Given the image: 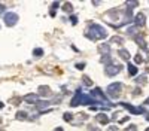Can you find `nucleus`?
<instances>
[{
	"instance_id": "nucleus-1",
	"label": "nucleus",
	"mask_w": 149,
	"mask_h": 131,
	"mask_svg": "<svg viewBox=\"0 0 149 131\" xmlns=\"http://www.w3.org/2000/svg\"><path fill=\"white\" fill-rule=\"evenodd\" d=\"M85 36L91 40H100V39H104L107 37V30L103 27V26H98V24H93L90 27V30L85 33Z\"/></svg>"
},
{
	"instance_id": "nucleus-2",
	"label": "nucleus",
	"mask_w": 149,
	"mask_h": 131,
	"mask_svg": "<svg viewBox=\"0 0 149 131\" xmlns=\"http://www.w3.org/2000/svg\"><path fill=\"white\" fill-rule=\"evenodd\" d=\"M91 103H97V101L94 98H91L90 95H84L81 92V88H79V89H76V94H74V97L72 98L70 106L72 107H76L78 104H91Z\"/></svg>"
},
{
	"instance_id": "nucleus-3",
	"label": "nucleus",
	"mask_w": 149,
	"mask_h": 131,
	"mask_svg": "<svg viewBox=\"0 0 149 131\" xmlns=\"http://www.w3.org/2000/svg\"><path fill=\"white\" fill-rule=\"evenodd\" d=\"M106 91H107V94H109V97H112V98H118L119 95L122 94V83H119V82H115V83H110V85L106 88Z\"/></svg>"
},
{
	"instance_id": "nucleus-4",
	"label": "nucleus",
	"mask_w": 149,
	"mask_h": 131,
	"mask_svg": "<svg viewBox=\"0 0 149 131\" xmlns=\"http://www.w3.org/2000/svg\"><path fill=\"white\" fill-rule=\"evenodd\" d=\"M90 97L94 98V100L98 101V103H104L106 107H110V106H109V100L106 98V95L103 94V91H102L100 88H94V89L91 91V94H90Z\"/></svg>"
},
{
	"instance_id": "nucleus-5",
	"label": "nucleus",
	"mask_w": 149,
	"mask_h": 131,
	"mask_svg": "<svg viewBox=\"0 0 149 131\" xmlns=\"http://www.w3.org/2000/svg\"><path fill=\"white\" fill-rule=\"evenodd\" d=\"M122 70V66L121 64H115V63H112V64H109V66H106L104 67V73L107 75V76H115V75H118L119 71Z\"/></svg>"
},
{
	"instance_id": "nucleus-6",
	"label": "nucleus",
	"mask_w": 149,
	"mask_h": 131,
	"mask_svg": "<svg viewBox=\"0 0 149 131\" xmlns=\"http://www.w3.org/2000/svg\"><path fill=\"white\" fill-rule=\"evenodd\" d=\"M3 19H5V24H6L8 27H14L15 24L18 22V19H19V18H18V15L15 14V12H8V14L5 15V18H3Z\"/></svg>"
},
{
	"instance_id": "nucleus-7",
	"label": "nucleus",
	"mask_w": 149,
	"mask_h": 131,
	"mask_svg": "<svg viewBox=\"0 0 149 131\" xmlns=\"http://www.w3.org/2000/svg\"><path fill=\"white\" fill-rule=\"evenodd\" d=\"M119 106H122V107H125L127 110H130V113H131V115H139V113H145V109H143V107H134V106H131L130 103H125V101L119 103Z\"/></svg>"
},
{
	"instance_id": "nucleus-8",
	"label": "nucleus",
	"mask_w": 149,
	"mask_h": 131,
	"mask_svg": "<svg viewBox=\"0 0 149 131\" xmlns=\"http://www.w3.org/2000/svg\"><path fill=\"white\" fill-rule=\"evenodd\" d=\"M22 100L26 103H29V104H37V103H39V95H37V94H27Z\"/></svg>"
},
{
	"instance_id": "nucleus-9",
	"label": "nucleus",
	"mask_w": 149,
	"mask_h": 131,
	"mask_svg": "<svg viewBox=\"0 0 149 131\" xmlns=\"http://www.w3.org/2000/svg\"><path fill=\"white\" fill-rule=\"evenodd\" d=\"M134 22H136V27H143V26H145L146 21H145V15L142 14V12L134 17Z\"/></svg>"
},
{
	"instance_id": "nucleus-10",
	"label": "nucleus",
	"mask_w": 149,
	"mask_h": 131,
	"mask_svg": "<svg viewBox=\"0 0 149 131\" xmlns=\"http://www.w3.org/2000/svg\"><path fill=\"white\" fill-rule=\"evenodd\" d=\"M95 119H97V121L100 122L102 125H107V124H109V116L104 115V113H98V115L95 116Z\"/></svg>"
},
{
	"instance_id": "nucleus-11",
	"label": "nucleus",
	"mask_w": 149,
	"mask_h": 131,
	"mask_svg": "<svg viewBox=\"0 0 149 131\" xmlns=\"http://www.w3.org/2000/svg\"><path fill=\"white\" fill-rule=\"evenodd\" d=\"M98 51L103 54V57H104V55H110V45H109V43L100 45V46H98Z\"/></svg>"
},
{
	"instance_id": "nucleus-12",
	"label": "nucleus",
	"mask_w": 149,
	"mask_h": 131,
	"mask_svg": "<svg viewBox=\"0 0 149 131\" xmlns=\"http://www.w3.org/2000/svg\"><path fill=\"white\" fill-rule=\"evenodd\" d=\"M39 95H52V92H51V88L49 87H43V85H40L39 87Z\"/></svg>"
},
{
	"instance_id": "nucleus-13",
	"label": "nucleus",
	"mask_w": 149,
	"mask_h": 131,
	"mask_svg": "<svg viewBox=\"0 0 149 131\" xmlns=\"http://www.w3.org/2000/svg\"><path fill=\"white\" fill-rule=\"evenodd\" d=\"M118 55H119L122 60H125V61H128V60H130V52H128L127 49H119V51H118Z\"/></svg>"
},
{
	"instance_id": "nucleus-14",
	"label": "nucleus",
	"mask_w": 149,
	"mask_h": 131,
	"mask_svg": "<svg viewBox=\"0 0 149 131\" xmlns=\"http://www.w3.org/2000/svg\"><path fill=\"white\" fill-rule=\"evenodd\" d=\"M136 42H137V43L140 45V48H142V49L148 51V46H146V42H145V39L142 37V36H137V37H136ZM148 52H149V51H148Z\"/></svg>"
},
{
	"instance_id": "nucleus-15",
	"label": "nucleus",
	"mask_w": 149,
	"mask_h": 131,
	"mask_svg": "<svg viewBox=\"0 0 149 131\" xmlns=\"http://www.w3.org/2000/svg\"><path fill=\"white\" fill-rule=\"evenodd\" d=\"M60 6V2H54L52 6H51V10H49V15L51 17H55V12H57V8Z\"/></svg>"
},
{
	"instance_id": "nucleus-16",
	"label": "nucleus",
	"mask_w": 149,
	"mask_h": 131,
	"mask_svg": "<svg viewBox=\"0 0 149 131\" xmlns=\"http://www.w3.org/2000/svg\"><path fill=\"white\" fill-rule=\"evenodd\" d=\"M63 10H64V12H67V14H72V12H73V6H72V3L66 2V3L63 5Z\"/></svg>"
},
{
	"instance_id": "nucleus-17",
	"label": "nucleus",
	"mask_w": 149,
	"mask_h": 131,
	"mask_svg": "<svg viewBox=\"0 0 149 131\" xmlns=\"http://www.w3.org/2000/svg\"><path fill=\"white\" fill-rule=\"evenodd\" d=\"M128 73L131 76H136V75H137V67H136L134 64H128Z\"/></svg>"
},
{
	"instance_id": "nucleus-18",
	"label": "nucleus",
	"mask_w": 149,
	"mask_h": 131,
	"mask_svg": "<svg viewBox=\"0 0 149 131\" xmlns=\"http://www.w3.org/2000/svg\"><path fill=\"white\" fill-rule=\"evenodd\" d=\"M27 115H29L27 112H22V110H19V112L17 113V119H19V121H24V119H27V118H29Z\"/></svg>"
},
{
	"instance_id": "nucleus-19",
	"label": "nucleus",
	"mask_w": 149,
	"mask_h": 131,
	"mask_svg": "<svg viewBox=\"0 0 149 131\" xmlns=\"http://www.w3.org/2000/svg\"><path fill=\"white\" fill-rule=\"evenodd\" d=\"M110 43H116V45H122V43H124V39H122V37H118V36H113V37L110 39Z\"/></svg>"
},
{
	"instance_id": "nucleus-20",
	"label": "nucleus",
	"mask_w": 149,
	"mask_h": 131,
	"mask_svg": "<svg viewBox=\"0 0 149 131\" xmlns=\"http://www.w3.org/2000/svg\"><path fill=\"white\" fill-rule=\"evenodd\" d=\"M102 63H104L106 66L112 64V57H110V55H104V57H102Z\"/></svg>"
},
{
	"instance_id": "nucleus-21",
	"label": "nucleus",
	"mask_w": 149,
	"mask_h": 131,
	"mask_svg": "<svg viewBox=\"0 0 149 131\" xmlns=\"http://www.w3.org/2000/svg\"><path fill=\"white\" fill-rule=\"evenodd\" d=\"M82 80H84V83L86 87H91L93 85V79H90L88 76H82Z\"/></svg>"
},
{
	"instance_id": "nucleus-22",
	"label": "nucleus",
	"mask_w": 149,
	"mask_h": 131,
	"mask_svg": "<svg viewBox=\"0 0 149 131\" xmlns=\"http://www.w3.org/2000/svg\"><path fill=\"white\" fill-rule=\"evenodd\" d=\"M33 55L34 57H42L43 55V49H42V48H36V49L33 51Z\"/></svg>"
},
{
	"instance_id": "nucleus-23",
	"label": "nucleus",
	"mask_w": 149,
	"mask_h": 131,
	"mask_svg": "<svg viewBox=\"0 0 149 131\" xmlns=\"http://www.w3.org/2000/svg\"><path fill=\"white\" fill-rule=\"evenodd\" d=\"M46 106H49V101H39L37 103V109H45Z\"/></svg>"
},
{
	"instance_id": "nucleus-24",
	"label": "nucleus",
	"mask_w": 149,
	"mask_h": 131,
	"mask_svg": "<svg viewBox=\"0 0 149 131\" xmlns=\"http://www.w3.org/2000/svg\"><path fill=\"white\" fill-rule=\"evenodd\" d=\"M63 119H64V121H67V122H70L72 119H73V115H72V113H69V112H66V113H64V116H63Z\"/></svg>"
},
{
	"instance_id": "nucleus-25",
	"label": "nucleus",
	"mask_w": 149,
	"mask_h": 131,
	"mask_svg": "<svg viewBox=\"0 0 149 131\" xmlns=\"http://www.w3.org/2000/svg\"><path fill=\"white\" fill-rule=\"evenodd\" d=\"M134 6H139V2H127V8H128V10H131Z\"/></svg>"
},
{
	"instance_id": "nucleus-26",
	"label": "nucleus",
	"mask_w": 149,
	"mask_h": 131,
	"mask_svg": "<svg viewBox=\"0 0 149 131\" xmlns=\"http://www.w3.org/2000/svg\"><path fill=\"white\" fill-rule=\"evenodd\" d=\"M136 82H137V83H142V85H143V83H146V76H145V75H142L140 78L136 79Z\"/></svg>"
},
{
	"instance_id": "nucleus-27",
	"label": "nucleus",
	"mask_w": 149,
	"mask_h": 131,
	"mask_svg": "<svg viewBox=\"0 0 149 131\" xmlns=\"http://www.w3.org/2000/svg\"><path fill=\"white\" fill-rule=\"evenodd\" d=\"M134 61H136V63H137V64H140V63L143 61V57H142L140 54H137V55H136V57H134Z\"/></svg>"
},
{
	"instance_id": "nucleus-28",
	"label": "nucleus",
	"mask_w": 149,
	"mask_h": 131,
	"mask_svg": "<svg viewBox=\"0 0 149 131\" xmlns=\"http://www.w3.org/2000/svg\"><path fill=\"white\" fill-rule=\"evenodd\" d=\"M125 131H137V125H134V124H133V125H130Z\"/></svg>"
},
{
	"instance_id": "nucleus-29",
	"label": "nucleus",
	"mask_w": 149,
	"mask_h": 131,
	"mask_svg": "<svg viewBox=\"0 0 149 131\" xmlns=\"http://www.w3.org/2000/svg\"><path fill=\"white\" fill-rule=\"evenodd\" d=\"M70 21H72V24H73V26H74V24L78 22V18L74 17V15H72V17H70Z\"/></svg>"
},
{
	"instance_id": "nucleus-30",
	"label": "nucleus",
	"mask_w": 149,
	"mask_h": 131,
	"mask_svg": "<svg viewBox=\"0 0 149 131\" xmlns=\"http://www.w3.org/2000/svg\"><path fill=\"white\" fill-rule=\"evenodd\" d=\"M84 67H85V64H84V63H81V64L78 63V64H76V69H79V70H82Z\"/></svg>"
},
{
	"instance_id": "nucleus-31",
	"label": "nucleus",
	"mask_w": 149,
	"mask_h": 131,
	"mask_svg": "<svg viewBox=\"0 0 149 131\" xmlns=\"http://www.w3.org/2000/svg\"><path fill=\"white\" fill-rule=\"evenodd\" d=\"M140 94H142V89H140V88L134 89V95H140Z\"/></svg>"
},
{
	"instance_id": "nucleus-32",
	"label": "nucleus",
	"mask_w": 149,
	"mask_h": 131,
	"mask_svg": "<svg viewBox=\"0 0 149 131\" xmlns=\"http://www.w3.org/2000/svg\"><path fill=\"white\" fill-rule=\"evenodd\" d=\"M5 9H6V8H5L2 3H0V14H3V12H5Z\"/></svg>"
},
{
	"instance_id": "nucleus-33",
	"label": "nucleus",
	"mask_w": 149,
	"mask_h": 131,
	"mask_svg": "<svg viewBox=\"0 0 149 131\" xmlns=\"http://www.w3.org/2000/svg\"><path fill=\"white\" fill-rule=\"evenodd\" d=\"M116 130H118V127H110L107 131H116Z\"/></svg>"
},
{
	"instance_id": "nucleus-34",
	"label": "nucleus",
	"mask_w": 149,
	"mask_h": 131,
	"mask_svg": "<svg viewBox=\"0 0 149 131\" xmlns=\"http://www.w3.org/2000/svg\"><path fill=\"white\" fill-rule=\"evenodd\" d=\"M55 131H64V130L61 128V127H57V128H55Z\"/></svg>"
},
{
	"instance_id": "nucleus-35",
	"label": "nucleus",
	"mask_w": 149,
	"mask_h": 131,
	"mask_svg": "<svg viewBox=\"0 0 149 131\" xmlns=\"http://www.w3.org/2000/svg\"><path fill=\"white\" fill-rule=\"evenodd\" d=\"M145 104H149V98H146V101H145Z\"/></svg>"
},
{
	"instance_id": "nucleus-36",
	"label": "nucleus",
	"mask_w": 149,
	"mask_h": 131,
	"mask_svg": "<svg viewBox=\"0 0 149 131\" xmlns=\"http://www.w3.org/2000/svg\"><path fill=\"white\" fill-rule=\"evenodd\" d=\"M0 109H3V103H0Z\"/></svg>"
},
{
	"instance_id": "nucleus-37",
	"label": "nucleus",
	"mask_w": 149,
	"mask_h": 131,
	"mask_svg": "<svg viewBox=\"0 0 149 131\" xmlns=\"http://www.w3.org/2000/svg\"><path fill=\"white\" fill-rule=\"evenodd\" d=\"M146 119H148V121H149V116H146Z\"/></svg>"
},
{
	"instance_id": "nucleus-38",
	"label": "nucleus",
	"mask_w": 149,
	"mask_h": 131,
	"mask_svg": "<svg viewBox=\"0 0 149 131\" xmlns=\"http://www.w3.org/2000/svg\"><path fill=\"white\" fill-rule=\"evenodd\" d=\"M145 131H149V128H146V130H145Z\"/></svg>"
}]
</instances>
